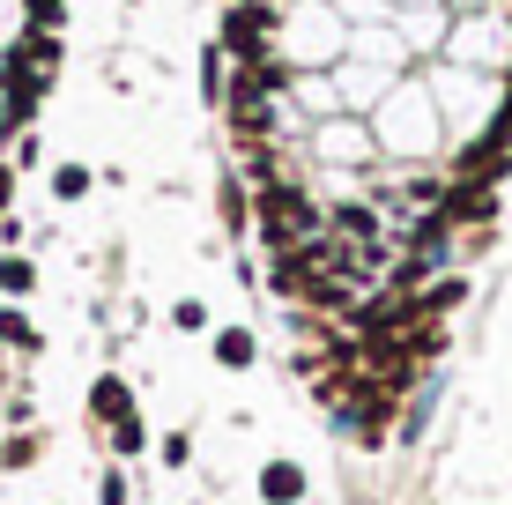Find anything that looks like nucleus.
Instances as JSON below:
<instances>
[{
    "label": "nucleus",
    "instance_id": "nucleus-17",
    "mask_svg": "<svg viewBox=\"0 0 512 505\" xmlns=\"http://www.w3.org/2000/svg\"><path fill=\"white\" fill-rule=\"evenodd\" d=\"M23 8H30V23H38V30H60V15H67L60 0H23Z\"/></svg>",
    "mask_w": 512,
    "mask_h": 505
},
{
    "label": "nucleus",
    "instance_id": "nucleus-13",
    "mask_svg": "<svg viewBox=\"0 0 512 505\" xmlns=\"http://www.w3.org/2000/svg\"><path fill=\"white\" fill-rule=\"evenodd\" d=\"M112 446H119V454H141V446H149V431H141V416H119V424H112Z\"/></svg>",
    "mask_w": 512,
    "mask_h": 505
},
{
    "label": "nucleus",
    "instance_id": "nucleus-16",
    "mask_svg": "<svg viewBox=\"0 0 512 505\" xmlns=\"http://www.w3.org/2000/svg\"><path fill=\"white\" fill-rule=\"evenodd\" d=\"M156 454H164V468H186V461H193V439H186V431H171Z\"/></svg>",
    "mask_w": 512,
    "mask_h": 505
},
{
    "label": "nucleus",
    "instance_id": "nucleus-8",
    "mask_svg": "<svg viewBox=\"0 0 512 505\" xmlns=\"http://www.w3.org/2000/svg\"><path fill=\"white\" fill-rule=\"evenodd\" d=\"M38 290V268L23 253H0V298H30Z\"/></svg>",
    "mask_w": 512,
    "mask_h": 505
},
{
    "label": "nucleus",
    "instance_id": "nucleus-7",
    "mask_svg": "<svg viewBox=\"0 0 512 505\" xmlns=\"http://www.w3.org/2000/svg\"><path fill=\"white\" fill-rule=\"evenodd\" d=\"M15 52H23L30 75H52V82H60V30H30V38L15 45Z\"/></svg>",
    "mask_w": 512,
    "mask_h": 505
},
{
    "label": "nucleus",
    "instance_id": "nucleus-1",
    "mask_svg": "<svg viewBox=\"0 0 512 505\" xmlns=\"http://www.w3.org/2000/svg\"><path fill=\"white\" fill-rule=\"evenodd\" d=\"M312 231H320V216H312V201L297 194L290 179H275L268 194H260V238H268V253H290V246H305Z\"/></svg>",
    "mask_w": 512,
    "mask_h": 505
},
{
    "label": "nucleus",
    "instance_id": "nucleus-11",
    "mask_svg": "<svg viewBox=\"0 0 512 505\" xmlns=\"http://www.w3.org/2000/svg\"><path fill=\"white\" fill-rule=\"evenodd\" d=\"M216 208H223V223H231V231H245V223H253V208H245V179H223Z\"/></svg>",
    "mask_w": 512,
    "mask_h": 505
},
{
    "label": "nucleus",
    "instance_id": "nucleus-5",
    "mask_svg": "<svg viewBox=\"0 0 512 505\" xmlns=\"http://www.w3.org/2000/svg\"><path fill=\"white\" fill-rule=\"evenodd\" d=\"M260 498H268V505H297V498H305V468H297V461H268V468H260Z\"/></svg>",
    "mask_w": 512,
    "mask_h": 505
},
{
    "label": "nucleus",
    "instance_id": "nucleus-10",
    "mask_svg": "<svg viewBox=\"0 0 512 505\" xmlns=\"http://www.w3.org/2000/svg\"><path fill=\"white\" fill-rule=\"evenodd\" d=\"M0 342H8V350H23V357H30V350H38V327H30L23 312H15V305H0Z\"/></svg>",
    "mask_w": 512,
    "mask_h": 505
},
{
    "label": "nucleus",
    "instance_id": "nucleus-6",
    "mask_svg": "<svg viewBox=\"0 0 512 505\" xmlns=\"http://www.w3.org/2000/svg\"><path fill=\"white\" fill-rule=\"evenodd\" d=\"M90 416H97V424H119V416H134V394H127V379H119V372H104L97 387H90Z\"/></svg>",
    "mask_w": 512,
    "mask_h": 505
},
{
    "label": "nucleus",
    "instance_id": "nucleus-9",
    "mask_svg": "<svg viewBox=\"0 0 512 505\" xmlns=\"http://www.w3.org/2000/svg\"><path fill=\"white\" fill-rule=\"evenodd\" d=\"M90 164H52V201H82V194H90Z\"/></svg>",
    "mask_w": 512,
    "mask_h": 505
},
{
    "label": "nucleus",
    "instance_id": "nucleus-3",
    "mask_svg": "<svg viewBox=\"0 0 512 505\" xmlns=\"http://www.w3.org/2000/svg\"><path fill=\"white\" fill-rule=\"evenodd\" d=\"M461 305H468V275H438V283L416 290V312H423V320H446V312H461Z\"/></svg>",
    "mask_w": 512,
    "mask_h": 505
},
{
    "label": "nucleus",
    "instance_id": "nucleus-14",
    "mask_svg": "<svg viewBox=\"0 0 512 505\" xmlns=\"http://www.w3.org/2000/svg\"><path fill=\"white\" fill-rule=\"evenodd\" d=\"M30 461H38V439H30V431H23V439H8V446H0V468H30Z\"/></svg>",
    "mask_w": 512,
    "mask_h": 505
},
{
    "label": "nucleus",
    "instance_id": "nucleus-19",
    "mask_svg": "<svg viewBox=\"0 0 512 505\" xmlns=\"http://www.w3.org/2000/svg\"><path fill=\"white\" fill-rule=\"evenodd\" d=\"M8 194H15V164H0V208H8Z\"/></svg>",
    "mask_w": 512,
    "mask_h": 505
},
{
    "label": "nucleus",
    "instance_id": "nucleus-12",
    "mask_svg": "<svg viewBox=\"0 0 512 505\" xmlns=\"http://www.w3.org/2000/svg\"><path fill=\"white\" fill-rule=\"evenodd\" d=\"M201 97H208V104H223V45H208V52H201Z\"/></svg>",
    "mask_w": 512,
    "mask_h": 505
},
{
    "label": "nucleus",
    "instance_id": "nucleus-18",
    "mask_svg": "<svg viewBox=\"0 0 512 505\" xmlns=\"http://www.w3.org/2000/svg\"><path fill=\"white\" fill-rule=\"evenodd\" d=\"M171 320H179V327H208V305L201 298H179V305H171Z\"/></svg>",
    "mask_w": 512,
    "mask_h": 505
},
{
    "label": "nucleus",
    "instance_id": "nucleus-2",
    "mask_svg": "<svg viewBox=\"0 0 512 505\" xmlns=\"http://www.w3.org/2000/svg\"><path fill=\"white\" fill-rule=\"evenodd\" d=\"M275 30H282V8H275V0H231V8H223V45H231L245 67L268 60V38H275Z\"/></svg>",
    "mask_w": 512,
    "mask_h": 505
},
{
    "label": "nucleus",
    "instance_id": "nucleus-4",
    "mask_svg": "<svg viewBox=\"0 0 512 505\" xmlns=\"http://www.w3.org/2000/svg\"><path fill=\"white\" fill-rule=\"evenodd\" d=\"M208 357H216L223 372H245V364L260 357V342H253V327H216V342H208Z\"/></svg>",
    "mask_w": 512,
    "mask_h": 505
},
{
    "label": "nucleus",
    "instance_id": "nucleus-15",
    "mask_svg": "<svg viewBox=\"0 0 512 505\" xmlns=\"http://www.w3.org/2000/svg\"><path fill=\"white\" fill-rule=\"evenodd\" d=\"M97 505H127V476H119V468H104V476H97Z\"/></svg>",
    "mask_w": 512,
    "mask_h": 505
}]
</instances>
